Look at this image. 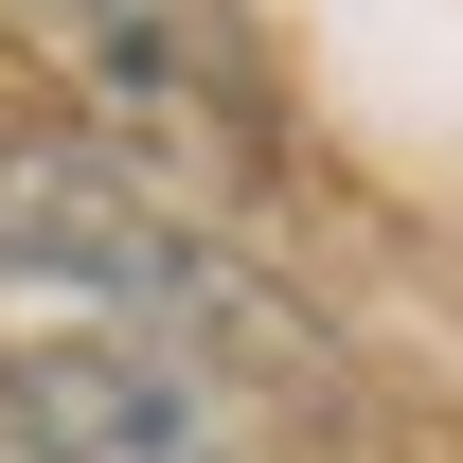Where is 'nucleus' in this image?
<instances>
[{"label": "nucleus", "mask_w": 463, "mask_h": 463, "mask_svg": "<svg viewBox=\"0 0 463 463\" xmlns=\"http://www.w3.org/2000/svg\"><path fill=\"white\" fill-rule=\"evenodd\" d=\"M0 268L143 303V321H196L214 356H303V303L268 268H232L214 214H196V178H161L108 125H0Z\"/></svg>", "instance_id": "f257e3e1"}, {"label": "nucleus", "mask_w": 463, "mask_h": 463, "mask_svg": "<svg viewBox=\"0 0 463 463\" xmlns=\"http://www.w3.org/2000/svg\"><path fill=\"white\" fill-rule=\"evenodd\" d=\"M0 446L18 463H232V410L161 339H18L0 356Z\"/></svg>", "instance_id": "7ed1b4c3"}, {"label": "nucleus", "mask_w": 463, "mask_h": 463, "mask_svg": "<svg viewBox=\"0 0 463 463\" xmlns=\"http://www.w3.org/2000/svg\"><path fill=\"white\" fill-rule=\"evenodd\" d=\"M36 54L71 71V108L143 143L196 196H250V143H268V90H250V0H0Z\"/></svg>", "instance_id": "f03ea898"}]
</instances>
